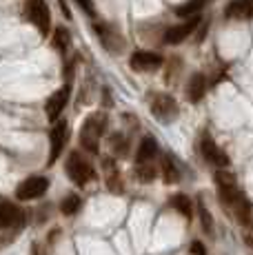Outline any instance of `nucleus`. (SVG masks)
Returning a JSON list of instances; mask_svg holds the SVG:
<instances>
[{"label":"nucleus","mask_w":253,"mask_h":255,"mask_svg":"<svg viewBox=\"0 0 253 255\" xmlns=\"http://www.w3.org/2000/svg\"><path fill=\"white\" fill-rule=\"evenodd\" d=\"M65 173L76 186H85L96 178L94 166L89 164V160H87L85 155L78 153V151L69 153V158H67V162H65Z\"/></svg>","instance_id":"nucleus-2"},{"label":"nucleus","mask_w":253,"mask_h":255,"mask_svg":"<svg viewBox=\"0 0 253 255\" xmlns=\"http://www.w3.org/2000/svg\"><path fill=\"white\" fill-rule=\"evenodd\" d=\"M225 18H231V20H253V0H231L225 7Z\"/></svg>","instance_id":"nucleus-11"},{"label":"nucleus","mask_w":253,"mask_h":255,"mask_svg":"<svg viewBox=\"0 0 253 255\" xmlns=\"http://www.w3.org/2000/svg\"><path fill=\"white\" fill-rule=\"evenodd\" d=\"M78 4H80L82 9H85L87 13H94V4H91V0H76Z\"/></svg>","instance_id":"nucleus-25"},{"label":"nucleus","mask_w":253,"mask_h":255,"mask_svg":"<svg viewBox=\"0 0 253 255\" xmlns=\"http://www.w3.org/2000/svg\"><path fill=\"white\" fill-rule=\"evenodd\" d=\"M207 93V78L202 73H193L189 78V85H187V98L189 102H200Z\"/></svg>","instance_id":"nucleus-14"},{"label":"nucleus","mask_w":253,"mask_h":255,"mask_svg":"<svg viewBox=\"0 0 253 255\" xmlns=\"http://www.w3.org/2000/svg\"><path fill=\"white\" fill-rule=\"evenodd\" d=\"M151 114L158 118L160 122H171L173 118L180 114L178 102L167 93H155L151 98Z\"/></svg>","instance_id":"nucleus-5"},{"label":"nucleus","mask_w":253,"mask_h":255,"mask_svg":"<svg viewBox=\"0 0 253 255\" xmlns=\"http://www.w3.org/2000/svg\"><path fill=\"white\" fill-rule=\"evenodd\" d=\"M129 65L133 71H155L162 67V56L153 51H135L131 53Z\"/></svg>","instance_id":"nucleus-8"},{"label":"nucleus","mask_w":253,"mask_h":255,"mask_svg":"<svg viewBox=\"0 0 253 255\" xmlns=\"http://www.w3.org/2000/svg\"><path fill=\"white\" fill-rule=\"evenodd\" d=\"M67 135H69L67 120H60L56 127H53V131H51V135H49L51 146H49V160H47V164H49V166L56 162L58 158H60L62 149H65V144H67Z\"/></svg>","instance_id":"nucleus-7"},{"label":"nucleus","mask_w":253,"mask_h":255,"mask_svg":"<svg viewBox=\"0 0 253 255\" xmlns=\"http://www.w3.org/2000/svg\"><path fill=\"white\" fill-rule=\"evenodd\" d=\"M169 202H171V207L176 209L180 215H184L187 220L193 215V204H191V200H189L184 193H176V195H171V200H169Z\"/></svg>","instance_id":"nucleus-18"},{"label":"nucleus","mask_w":253,"mask_h":255,"mask_svg":"<svg viewBox=\"0 0 253 255\" xmlns=\"http://www.w3.org/2000/svg\"><path fill=\"white\" fill-rule=\"evenodd\" d=\"M155 166L153 164H138L135 166V180H138V182H142V184H149V182H153L155 180Z\"/></svg>","instance_id":"nucleus-21"},{"label":"nucleus","mask_w":253,"mask_h":255,"mask_svg":"<svg viewBox=\"0 0 253 255\" xmlns=\"http://www.w3.org/2000/svg\"><path fill=\"white\" fill-rule=\"evenodd\" d=\"M200 220H202V229H204V233H209V235H213V220H211V215L207 213V209L200 204Z\"/></svg>","instance_id":"nucleus-24"},{"label":"nucleus","mask_w":253,"mask_h":255,"mask_svg":"<svg viewBox=\"0 0 253 255\" xmlns=\"http://www.w3.org/2000/svg\"><path fill=\"white\" fill-rule=\"evenodd\" d=\"M209 0H187L184 4H180V7L176 9V16L180 18H196L200 16V11L204 7H207Z\"/></svg>","instance_id":"nucleus-16"},{"label":"nucleus","mask_w":253,"mask_h":255,"mask_svg":"<svg viewBox=\"0 0 253 255\" xmlns=\"http://www.w3.org/2000/svg\"><path fill=\"white\" fill-rule=\"evenodd\" d=\"M162 180L167 184H176L178 180H180V171H178V166L173 164V160L169 158V155H164L162 158Z\"/></svg>","instance_id":"nucleus-19"},{"label":"nucleus","mask_w":253,"mask_h":255,"mask_svg":"<svg viewBox=\"0 0 253 255\" xmlns=\"http://www.w3.org/2000/svg\"><path fill=\"white\" fill-rule=\"evenodd\" d=\"M25 18L42 36L49 33V27H51V13H49V4L45 0H27L25 4Z\"/></svg>","instance_id":"nucleus-3"},{"label":"nucleus","mask_w":253,"mask_h":255,"mask_svg":"<svg viewBox=\"0 0 253 255\" xmlns=\"http://www.w3.org/2000/svg\"><path fill=\"white\" fill-rule=\"evenodd\" d=\"M155 153H158V142H155L151 135H147V138H142L138 146V153H135V162L138 164H147L151 162L155 158Z\"/></svg>","instance_id":"nucleus-15"},{"label":"nucleus","mask_w":253,"mask_h":255,"mask_svg":"<svg viewBox=\"0 0 253 255\" xmlns=\"http://www.w3.org/2000/svg\"><path fill=\"white\" fill-rule=\"evenodd\" d=\"M80 207H82V200H80V195H76V193L67 195V198L60 202L62 215H76L78 211H80Z\"/></svg>","instance_id":"nucleus-20"},{"label":"nucleus","mask_w":253,"mask_h":255,"mask_svg":"<svg viewBox=\"0 0 253 255\" xmlns=\"http://www.w3.org/2000/svg\"><path fill=\"white\" fill-rule=\"evenodd\" d=\"M231 211H233V215L238 218V222L242 224V227H247L249 229L251 224H253V207H251V202L245 198V193L240 195V198L233 202V207H231Z\"/></svg>","instance_id":"nucleus-13"},{"label":"nucleus","mask_w":253,"mask_h":255,"mask_svg":"<svg viewBox=\"0 0 253 255\" xmlns=\"http://www.w3.org/2000/svg\"><path fill=\"white\" fill-rule=\"evenodd\" d=\"M111 149H114L118 155H125L126 153V140L120 133H116L114 138H111Z\"/></svg>","instance_id":"nucleus-23"},{"label":"nucleus","mask_w":253,"mask_h":255,"mask_svg":"<svg viewBox=\"0 0 253 255\" xmlns=\"http://www.w3.org/2000/svg\"><path fill=\"white\" fill-rule=\"evenodd\" d=\"M105 127H107V116L105 114H91L85 120L80 129V144L85 151L89 153H98V146H100V138L105 133Z\"/></svg>","instance_id":"nucleus-1"},{"label":"nucleus","mask_w":253,"mask_h":255,"mask_svg":"<svg viewBox=\"0 0 253 255\" xmlns=\"http://www.w3.org/2000/svg\"><path fill=\"white\" fill-rule=\"evenodd\" d=\"M69 93H71V87H69V85H65L62 89H58V91L49 98V100H47L45 111H47V118H49L51 122H58L60 114L65 111L67 102H69Z\"/></svg>","instance_id":"nucleus-9"},{"label":"nucleus","mask_w":253,"mask_h":255,"mask_svg":"<svg viewBox=\"0 0 253 255\" xmlns=\"http://www.w3.org/2000/svg\"><path fill=\"white\" fill-rule=\"evenodd\" d=\"M25 215L22 211L11 202H2L0 204V229H13V227H20Z\"/></svg>","instance_id":"nucleus-12"},{"label":"nucleus","mask_w":253,"mask_h":255,"mask_svg":"<svg viewBox=\"0 0 253 255\" xmlns=\"http://www.w3.org/2000/svg\"><path fill=\"white\" fill-rule=\"evenodd\" d=\"M47 189H49V178H45V175H31V178L22 180L16 186V198L22 200V202L38 200L47 193Z\"/></svg>","instance_id":"nucleus-4"},{"label":"nucleus","mask_w":253,"mask_h":255,"mask_svg":"<svg viewBox=\"0 0 253 255\" xmlns=\"http://www.w3.org/2000/svg\"><path fill=\"white\" fill-rule=\"evenodd\" d=\"M107 186H109L111 193H123V180H120V173L118 171H111L109 178H107Z\"/></svg>","instance_id":"nucleus-22"},{"label":"nucleus","mask_w":253,"mask_h":255,"mask_svg":"<svg viewBox=\"0 0 253 255\" xmlns=\"http://www.w3.org/2000/svg\"><path fill=\"white\" fill-rule=\"evenodd\" d=\"M191 253H193V255H207V253H204L202 242H193V244H191Z\"/></svg>","instance_id":"nucleus-26"},{"label":"nucleus","mask_w":253,"mask_h":255,"mask_svg":"<svg viewBox=\"0 0 253 255\" xmlns=\"http://www.w3.org/2000/svg\"><path fill=\"white\" fill-rule=\"evenodd\" d=\"M200 151H202L204 160H207V162H211V164H216L218 169H227V166H229V155L220 149V146L216 144V140H213L209 133L202 135V140H200Z\"/></svg>","instance_id":"nucleus-6"},{"label":"nucleus","mask_w":253,"mask_h":255,"mask_svg":"<svg viewBox=\"0 0 253 255\" xmlns=\"http://www.w3.org/2000/svg\"><path fill=\"white\" fill-rule=\"evenodd\" d=\"M51 42H53V49H56L58 53H67V49L71 47V33H69V29L58 27L56 33H53V38H51Z\"/></svg>","instance_id":"nucleus-17"},{"label":"nucleus","mask_w":253,"mask_h":255,"mask_svg":"<svg viewBox=\"0 0 253 255\" xmlns=\"http://www.w3.org/2000/svg\"><path fill=\"white\" fill-rule=\"evenodd\" d=\"M198 22H200V16L189 18L187 22L178 24V27H169L167 31H164V42H167V45H180L184 38H189L193 31H196Z\"/></svg>","instance_id":"nucleus-10"}]
</instances>
